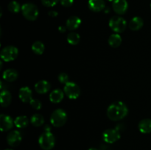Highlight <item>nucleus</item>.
<instances>
[{"instance_id": "72a5a7b5", "label": "nucleus", "mask_w": 151, "mask_h": 150, "mask_svg": "<svg viewBox=\"0 0 151 150\" xmlns=\"http://www.w3.org/2000/svg\"><path fill=\"white\" fill-rule=\"evenodd\" d=\"M88 150H98V149L96 148H90V149H88Z\"/></svg>"}, {"instance_id": "cd10ccee", "label": "nucleus", "mask_w": 151, "mask_h": 150, "mask_svg": "<svg viewBox=\"0 0 151 150\" xmlns=\"http://www.w3.org/2000/svg\"><path fill=\"white\" fill-rule=\"evenodd\" d=\"M29 104H30L31 107L35 109V110H38L42 107V103H41V101L38 99H32L30 101V102H29Z\"/></svg>"}, {"instance_id": "b1692460", "label": "nucleus", "mask_w": 151, "mask_h": 150, "mask_svg": "<svg viewBox=\"0 0 151 150\" xmlns=\"http://www.w3.org/2000/svg\"><path fill=\"white\" fill-rule=\"evenodd\" d=\"M44 49H45V46L44 44L41 41H35L32 44V51L35 53V54L38 55H41L44 53Z\"/></svg>"}, {"instance_id": "6e6552de", "label": "nucleus", "mask_w": 151, "mask_h": 150, "mask_svg": "<svg viewBox=\"0 0 151 150\" xmlns=\"http://www.w3.org/2000/svg\"><path fill=\"white\" fill-rule=\"evenodd\" d=\"M120 132L118 129H108L103 133V139L107 144H114L120 139Z\"/></svg>"}, {"instance_id": "412c9836", "label": "nucleus", "mask_w": 151, "mask_h": 150, "mask_svg": "<svg viewBox=\"0 0 151 150\" xmlns=\"http://www.w3.org/2000/svg\"><path fill=\"white\" fill-rule=\"evenodd\" d=\"M109 44L113 48H117L122 44V37L118 33L112 34L109 36L108 40Z\"/></svg>"}, {"instance_id": "0eeeda50", "label": "nucleus", "mask_w": 151, "mask_h": 150, "mask_svg": "<svg viewBox=\"0 0 151 150\" xmlns=\"http://www.w3.org/2000/svg\"><path fill=\"white\" fill-rule=\"evenodd\" d=\"M65 94L70 99H77L81 95V88L73 82H69L65 85L63 88Z\"/></svg>"}, {"instance_id": "c85d7f7f", "label": "nucleus", "mask_w": 151, "mask_h": 150, "mask_svg": "<svg viewBox=\"0 0 151 150\" xmlns=\"http://www.w3.org/2000/svg\"><path fill=\"white\" fill-rule=\"evenodd\" d=\"M59 0H41L43 5L47 7H54L55 5L58 4Z\"/></svg>"}, {"instance_id": "423d86ee", "label": "nucleus", "mask_w": 151, "mask_h": 150, "mask_svg": "<svg viewBox=\"0 0 151 150\" xmlns=\"http://www.w3.org/2000/svg\"><path fill=\"white\" fill-rule=\"evenodd\" d=\"M19 54V49L14 46H7L1 51V59L2 61L10 62L16 59Z\"/></svg>"}, {"instance_id": "2f4dec72", "label": "nucleus", "mask_w": 151, "mask_h": 150, "mask_svg": "<svg viewBox=\"0 0 151 150\" xmlns=\"http://www.w3.org/2000/svg\"><path fill=\"white\" fill-rule=\"evenodd\" d=\"M66 26H58V31L60 32H61V33H63V32H66Z\"/></svg>"}, {"instance_id": "e433bc0d", "label": "nucleus", "mask_w": 151, "mask_h": 150, "mask_svg": "<svg viewBox=\"0 0 151 150\" xmlns=\"http://www.w3.org/2000/svg\"><path fill=\"white\" fill-rule=\"evenodd\" d=\"M150 9H151V4H150Z\"/></svg>"}, {"instance_id": "473e14b6", "label": "nucleus", "mask_w": 151, "mask_h": 150, "mask_svg": "<svg viewBox=\"0 0 151 150\" xmlns=\"http://www.w3.org/2000/svg\"><path fill=\"white\" fill-rule=\"evenodd\" d=\"M44 131H51V129H50V126H48V125H47V126H45V128H44Z\"/></svg>"}, {"instance_id": "f8f14e48", "label": "nucleus", "mask_w": 151, "mask_h": 150, "mask_svg": "<svg viewBox=\"0 0 151 150\" xmlns=\"http://www.w3.org/2000/svg\"><path fill=\"white\" fill-rule=\"evenodd\" d=\"M19 97L22 102L28 103L30 102L32 99V92L29 88L27 86L22 87L19 89Z\"/></svg>"}, {"instance_id": "7c9ffc66", "label": "nucleus", "mask_w": 151, "mask_h": 150, "mask_svg": "<svg viewBox=\"0 0 151 150\" xmlns=\"http://www.w3.org/2000/svg\"><path fill=\"white\" fill-rule=\"evenodd\" d=\"M48 15L50 17H56V16H58V12L55 11V10H50L48 13Z\"/></svg>"}, {"instance_id": "f03ea898", "label": "nucleus", "mask_w": 151, "mask_h": 150, "mask_svg": "<svg viewBox=\"0 0 151 150\" xmlns=\"http://www.w3.org/2000/svg\"><path fill=\"white\" fill-rule=\"evenodd\" d=\"M40 147L44 150H51L55 145V138L51 131H44L38 138Z\"/></svg>"}, {"instance_id": "20e7f679", "label": "nucleus", "mask_w": 151, "mask_h": 150, "mask_svg": "<svg viewBox=\"0 0 151 150\" xmlns=\"http://www.w3.org/2000/svg\"><path fill=\"white\" fill-rule=\"evenodd\" d=\"M22 13L24 17L29 21L36 20L39 15L38 7L32 3L24 4L22 6Z\"/></svg>"}, {"instance_id": "a211bd4d", "label": "nucleus", "mask_w": 151, "mask_h": 150, "mask_svg": "<svg viewBox=\"0 0 151 150\" xmlns=\"http://www.w3.org/2000/svg\"><path fill=\"white\" fill-rule=\"evenodd\" d=\"M139 129L143 134H148L151 132V119H145L139 121L138 124Z\"/></svg>"}, {"instance_id": "5701e85b", "label": "nucleus", "mask_w": 151, "mask_h": 150, "mask_svg": "<svg viewBox=\"0 0 151 150\" xmlns=\"http://www.w3.org/2000/svg\"><path fill=\"white\" fill-rule=\"evenodd\" d=\"M30 123L35 127H39L44 123V119L42 115L35 113L30 118Z\"/></svg>"}, {"instance_id": "4468645a", "label": "nucleus", "mask_w": 151, "mask_h": 150, "mask_svg": "<svg viewBox=\"0 0 151 150\" xmlns=\"http://www.w3.org/2000/svg\"><path fill=\"white\" fill-rule=\"evenodd\" d=\"M88 5L93 12H100L106 8L104 0H88Z\"/></svg>"}, {"instance_id": "393cba45", "label": "nucleus", "mask_w": 151, "mask_h": 150, "mask_svg": "<svg viewBox=\"0 0 151 150\" xmlns=\"http://www.w3.org/2000/svg\"><path fill=\"white\" fill-rule=\"evenodd\" d=\"M66 39H67V42L70 45L75 46L79 44L80 41H81V36L77 32H70L68 34Z\"/></svg>"}, {"instance_id": "9d476101", "label": "nucleus", "mask_w": 151, "mask_h": 150, "mask_svg": "<svg viewBox=\"0 0 151 150\" xmlns=\"http://www.w3.org/2000/svg\"><path fill=\"white\" fill-rule=\"evenodd\" d=\"M114 11L118 15H123L127 12L128 4L127 0H114L112 3Z\"/></svg>"}, {"instance_id": "2eb2a0df", "label": "nucleus", "mask_w": 151, "mask_h": 150, "mask_svg": "<svg viewBox=\"0 0 151 150\" xmlns=\"http://www.w3.org/2000/svg\"><path fill=\"white\" fill-rule=\"evenodd\" d=\"M81 19L78 16H71L66 21V26L69 30H75L81 26Z\"/></svg>"}, {"instance_id": "39448f33", "label": "nucleus", "mask_w": 151, "mask_h": 150, "mask_svg": "<svg viewBox=\"0 0 151 150\" xmlns=\"http://www.w3.org/2000/svg\"><path fill=\"white\" fill-rule=\"evenodd\" d=\"M109 27L115 33H122L125 30L127 26V21L121 16H114L109 20Z\"/></svg>"}, {"instance_id": "f3484780", "label": "nucleus", "mask_w": 151, "mask_h": 150, "mask_svg": "<svg viewBox=\"0 0 151 150\" xmlns=\"http://www.w3.org/2000/svg\"><path fill=\"white\" fill-rule=\"evenodd\" d=\"M12 101V95L10 92L7 90H3L1 91L0 94V101H1V107H8Z\"/></svg>"}, {"instance_id": "f704fd0d", "label": "nucleus", "mask_w": 151, "mask_h": 150, "mask_svg": "<svg viewBox=\"0 0 151 150\" xmlns=\"http://www.w3.org/2000/svg\"><path fill=\"white\" fill-rule=\"evenodd\" d=\"M4 150H13V149H6Z\"/></svg>"}, {"instance_id": "9b49d317", "label": "nucleus", "mask_w": 151, "mask_h": 150, "mask_svg": "<svg viewBox=\"0 0 151 150\" xmlns=\"http://www.w3.org/2000/svg\"><path fill=\"white\" fill-rule=\"evenodd\" d=\"M14 124V121L8 115L1 114L0 115V129L2 132L10 130L13 128Z\"/></svg>"}, {"instance_id": "6ab92c4d", "label": "nucleus", "mask_w": 151, "mask_h": 150, "mask_svg": "<svg viewBox=\"0 0 151 150\" xmlns=\"http://www.w3.org/2000/svg\"><path fill=\"white\" fill-rule=\"evenodd\" d=\"M18 76H19L18 71L13 69H9L5 70L3 72L2 75L3 79L6 81H8V82H14L17 79Z\"/></svg>"}, {"instance_id": "4be33fe9", "label": "nucleus", "mask_w": 151, "mask_h": 150, "mask_svg": "<svg viewBox=\"0 0 151 150\" xmlns=\"http://www.w3.org/2000/svg\"><path fill=\"white\" fill-rule=\"evenodd\" d=\"M29 122V119L26 116H19L15 119L14 124L17 128L23 129L28 126Z\"/></svg>"}, {"instance_id": "aec40b11", "label": "nucleus", "mask_w": 151, "mask_h": 150, "mask_svg": "<svg viewBox=\"0 0 151 150\" xmlns=\"http://www.w3.org/2000/svg\"><path fill=\"white\" fill-rule=\"evenodd\" d=\"M144 25V21L142 18L139 17V16H135L131 20L129 23V27L131 30L133 31H137L142 29Z\"/></svg>"}, {"instance_id": "c9c22d12", "label": "nucleus", "mask_w": 151, "mask_h": 150, "mask_svg": "<svg viewBox=\"0 0 151 150\" xmlns=\"http://www.w3.org/2000/svg\"><path fill=\"white\" fill-rule=\"evenodd\" d=\"M109 1H114V0H108Z\"/></svg>"}, {"instance_id": "c756f323", "label": "nucleus", "mask_w": 151, "mask_h": 150, "mask_svg": "<svg viewBox=\"0 0 151 150\" xmlns=\"http://www.w3.org/2000/svg\"><path fill=\"white\" fill-rule=\"evenodd\" d=\"M60 2L63 7H69L73 4L74 0H60Z\"/></svg>"}, {"instance_id": "1a4fd4ad", "label": "nucleus", "mask_w": 151, "mask_h": 150, "mask_svg": "<svg viewBox=\"0 0 151 150\" xmlns=\"http://www.w3.org/2000/svg\"><path fill=\"white\" fill-rule=\"evenodd\" d=\"M7 142L9 146L12 147H16L22 142V134L18 130H13L9 132L7 135Z\"/></svg>"}, {"instance_id": "a878e982", "label": "nucleus", "mask_w": 151, "mask_h": 150, "mask_svg": "<svg viewBox=\"0 0 151 150\" xmlns=\"http://www.w3.org/2000/svg\"><path fill=\"white\" fill-rule=\"evenodd\" d=\"M7 8H8L9 11L13 13H17L20 10H22V7L20 6L19 3L16 1H10L7 5Z\"/></svg>"}, {"instance_id": "bb28decb", "label": "nucleus", "mask_w": 151, "mask_h": 150, "mask_svg": "<svg viewBox=\"0 0 151 150\" xmlns=\"http://www.w3.org/2000/svg\"><path fill=\"white\" fill-rule=\"evenodd\" d=\"M58 78L59 82L62 84H64V85H66V83H68V82H69V75L66 73H64V72L60 73V74L58 75Z\"/></svg>"}, {"instance_id": "ddd939ff", "label": "nucleus", "mask_w": 151, "mask_h": 150, "mask_svg": "<svg viewBox=\"0 0 151 150\" xmlns=\"http://www.w3.org/2000/svg\"><path fill=\"white\" fill-rule=\"evenodd\" d=\"M51 88V85L47 80H40L35 84V90L38 94H45L49 92Z\"/></svg>"}, {"instance_id": "7ed1b4c3", "label": "nucleus", "mask_w": 151, "mask_h": 150, "mask_svg": "<svg viewBox=\"0 0 151 150\" xmlns=\"http://www.w3.org/2000/svg\"><path fill=\"white\" fill-rule=\"evenodd\" d=\"M67 121V114L63 109H57L51 114L50 122L55 127H61Z\"/></svg>"}, {"instance_id": "f257e3e1", "label": "nucleus", "mask_w": 151, "mask_h": 150, "mask_svg": "<svg viewBox=\"0 0 151 150\" xmlns=\"http://www.w3.org/2000/svg\"><path fill=\"white\" fill-rule=\"evenodd\" d=\"M128 113L126 104L120 101L111 104L107 109V116L110 120L117 121L123 119Z\"/></svg>"}, {"instance_id": "dca6fc26", "label": "nucleus", "mask_w": 151, "mask_h": 150, "mask_svg": "<svg viewBox=\"0 0 151 150\" xmlns=\"http://www.w3.org/2000/svg\"><path fill=\"white\" fill-rule=\"evenodd\" d=\"M64 97V91H61L60 89H55L50 93V100L51 102L54 104L60 103Z\"/></svg>"}]
</instances>
